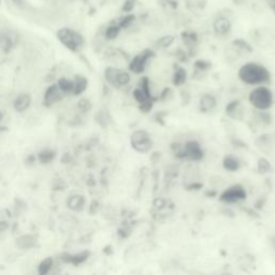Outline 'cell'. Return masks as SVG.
I'll list each match as a JSON object with an SVG mask.
<instances>
[{
  "label": "cell",
  "instance_id": "cell-1",
  "mask_svg": "<svg viewBox=\"0 0 275 275\" xmlns=\"http://www.w3.org/2000/svg\"><path fill=\"white\" fill-rule=\"evenodd\" d=\"M239 78L246 84H261L269 81L270 73L264 67L257 63H246L240 69Z\"/></svg>",
  "mask_w": 275,
  "mask_h": 275
},
{
  "label": "cell",
  "instance_id": "cell-2",
  "mask_svg": "<svg viewBox=\"0 0 275 275\" xmlns=\"http://www.w3.org/2000/svg\"><path fill=\"white\" fill-rule=\"evenodd\" d=\"M57 39L63 47L75 53L81 51L85 43L83 36L68 27H63L57 31Z\"/></svg>",
  "mask_w": 275,
  "mask_h": 275
},
{
  "label": "cell",
  "instance_id": "cell-3",
  "mask_svg": "<svg viewBox=\"0 0 275 275\" xmlns=\"http://www.w3.org/2000/svg\"><path fill=\"white\" fill-rule=\"evenodd\" d=\"M250 101L259 110H267L272 105V93L267 87L259 86L251 93Z\"/></svg>",
  "mask_w": 275,
  "mask_h": 275
},
{
  "label": "cell",
  "instance_id": "cell-4",
  "mask_svg": "<svg viewBox=\"0 0 275 275\" xmlns=\"http://www.w3.org/2000/svg\"><path fill=\"white\" fill-rule=\"evenodd\" d=\"M105 78L110 85L114 87H122L129 83L130 77L126 71L115 68H107L105 71Z\"/></svg>",
  "mask_w": 275,
  "mask_h": 275
},
{
  "label": "cell",
  "instance_id": "cell-5",
  "mask_svg": "<svg viewBox=\"0 0 275 275\" xmlns=\"http://www.w3.org/2000/svg\"><path fill=\"white\" fill-rule=\"evenodd\" d=\"M131 146L136 152L148 153L152 149V140L149 133L144 130H136L131 134Z\"/></svg>",
  "mask_w": 275,
  "mask_h": 275
},
{
  "label": "cell",
  "instance_id": "cell-6",
  "mask_svg": "<svg viewBox=\"0 0 275 275\" xmlns=\"http://www.w3.org/2000/svg\"><path fill=\"white\" fill-rule=\"evenodd\" d=\"M63 95L65 94H63L62 91L59 89L58 85L53 84V85L49 86L47 88V90H45L44 96H43V105L48 108L56 105L62 99Z\"/></svg>",
  "mask_w": 275,
  "mask_h": 275
},
{
  "label": "cell",
  "instance_id": "cell-7",
  "mask_svg": "<svg viewBox=\"0 0 275 275\" xmlns=\"http://www.w3.org/2000/svg\"><path fill=\"white\" fill-rule=\"evenodd\" d=\"M246 198V192L244 190V188L240 185H234L230 188H228L227 190H225L222 196H221V200L224 201V202L227 203H232V202H236V201L239 200H243Z\"/></svg>",
  "mask_w": 275,
  "mask_h": 275
},
{
  "label": "cell",
  "instance_id": "cell-8",
  "mask_svg": "<svg viewBox=\"0 0 275 275\" xmlns=\"http://www.w3.org/2000/svg\"><path fill=\"white\" fill-rule=\"evenodd\" d=\"M153 56V52L150 50H145L141 54L136 55V56L131 60L129 68L134 73H142L144 71L145 65L148 60Z\"/></svg>",
  "mask_w": 275,
  "mask_h": 275
},
{
  "label": "cell",
  "instance_id": "cell-9",
  "mask_svg": "<svg viewBox=\"0 0 275 275\" xmlns=\"http://www.w3.org/2000/svg\"><path fill=\"white\" fill-rule=\"evenodd\" d=\"M183 157L191 160H199L203 157V151L196 141H188L183 149Z\"/></svg>",
  "mask_w": 275,
  "mask_h": 275
},
{
  "label": "cell",
  "instance_id": "cell-10",
  "mask_svg": "<svg viewBox=\"0 0 275 275\" xmlns=\"http://www.w3.org/2000/svg\"><path fill=\"white\" fill-rule=\"evenodd\" d=\"M89 255H90V253L88 251L81 252V253L75 254V255L63 254L61 256V260L65 263H70V264H73V265H80V264L85 262L88 259Z\"/></svg>",
  "mask_w": 275,
  "mask_h": 275
},
{
  "label": "cell",
  "instance_id": "cell-11",
  "mask_svg": "<svg viewBox=\"0 0 275 275\" xmlns=\"http://www.w3.org/2000/svg\"><path fill=\"white\" fill-rule=\"evenodd\" d=\"M31 101H32V99L29 94H22L15 98L13 108L16 112L23 113L26 111V110L29 109V107L31 106Z\"/></svg>",
  "mask_w": 275,
  "mask_h": 275
},
{
  "label": "cell",
  "instance_id": "cell-12",
  "mask_svg": "<svg viewBox=\"0 0 275 275\" xmlns=\"http://www.w3.org/2000/svg\"><path fill=\"white\" fill-rule=\"evenodd\" d=\"M227 114L234 120H241L243 117V108L240 101H232L229 104L226 108Z\"/></svg>",
  "mask_w": 275,
  "mask_h": 275
},
{
  "label": "cell",
  "instance_id": "cell-13",
  "mask_svg": "<svg viewBox=\"0 0 275 275\" xmlns=\"http://www.w3.org/2000/svg\"><path fill=\"white\" fill-rule=\"evenodd\" d=\"M231 28V24L226 17H218L214 22V29L218 35H226Z\"/></svg>",
  "mask_w": 275,
  "mask_h": 275
},
{
  "label": "cell",
  "instance_id": "cell-14",
  "mask_svg": "<svg viewBox=\"0 0 275 275\" xmlns=\"http://www.w3.org/2000/svg\"><path fill=\"white\" fill-rule=\"evenodd\" d=\"M75 87H73V91L72 94L75 96H79L81 94H83L84 91L86 90L87 88V85H88V81L87 79L84 77V76H77L76 79H75Z\"/></svg>",
  "mask_w": 275,
  "mask_h": 275
},
{
  "label": "cell",
  "instance_id": "cell-15",
  "mask_svg": "<svg viewBox=\"0 0 275 275\" xmlns=\"http://www.w3.org/2000/svg\"><path fill=\"white\" fill-rule=\"evenodd\" d=\"M85 205V198L80 195H75L69 198L68 208L72 211H81Z\"/></svg>",
  "mask_w": 275,
  "mask_h": 275
},
{
  "label": "cell",
  "instance_id": "cell-16",
  "mask_svg": "<svg viewBox=\"0 0 275 275\" xmlns=\"http://www.w3.org/2000/svg\"><path fill=\"white\" fill-rule=\"evenodd\" d=\"M215 105H216V101L213 96L204 95L200 100V110L202 112H209L211 111V110H213Z\"/></svg>",
  "mask_w": 275,
  "mask_h": 275
},
{
  "label": "cell",
  "instance_id": "cell-17",
  "mask_svg": "<svg viewBox=\"0 0 275 275\" xmlns=\"http://www.w3.org/2000/svg\"><path fill=\"white\" fill-rule=\"evenodd\" d=\"M55 157H56V152H55L54 150H50V149H45V150L41 151L38 155L39 161L42 164H48V163L52 162L55 159Z\"/></svg>",
  "mask_w": 275,
  "mask_h": 275
},
{
  "label": "cell",
  "instance_id": "cell-18",
  "mask_svg": "<svg viewBox=\"0 0 275 275\" xmlns=\"http://www.w3.org/2000/svg\"><path fill=\"white\" fill-rule=\"evenodd\" d=\"M57 85L63 94H72L73 87H75V82L66 78H61L60 80H58Z\"/></svg>",
  "mask_w": 275,
  "mask_h": 275
},
{
  "label": "cell",
  "instance_id": "cell-19",
  "mask_svg": "<svg viewBox=\"0 0 275 275\" xmlns=\"http://www.w3.org/2000/svg\"><path fill=\"white\" fill-rule=\"evenodd\" d=\"M16 245L20 247L22 250H28L31 249L32 246H35V239L31 235H23L21 237H18V240H16Z\"/></svg>",
  "mask_w": 275,
  "mask_h": 275
},
{
  "label": "cell",
  "instance_id": "cell-20",
  "mask_svg": "<svg viewBox=\"0 0 275 275\" xmlns=\"http://www.w3.org/2000/svg\"><path fill=\"white\" fill-rule=\"evenodd\" d=\"M53 264H54V259L53 257H47L45 259H43L40 264H39V267H38V273L40 275H45V274H48L50 273V271L52 270L53 268Z\"/></svg>",
  "mask_w": 275,
  "mask_h": 275
},
{
  "label": "cell",
  "instance_id": "cell-21",
  "mask_svg": "<svg viewBox=\"0 0 275 275\" xmlns=\"http://www.w3.org/2000/svg\"><path fill=\"white\" fill-rule=\"evenodd\" d=\"M224 167L228 171H236L240 168V163L232 156H227L224 160Z\"/></svg>",
  "mask_w": 275,
  "mask_h": 275
},
{
  "label": "cell",
  "instance_id": "cell-22",
  "mask_svg": "<svg viewBox=\"0 0 275 275\" xmlns=\"http://www.w3.org/2000/svg\"><path fill=\"white\" fill-rule=\"evenodd\" d=\"M186 81V71L183 68H178L176 73L173 76V83L174 85H182Z\"/></svg>",
  "mask_w": 275,
  "mask_h": 275
},
{
  "label": "cell",
  "instance_id": "cell-23",
  "mask_svg": "<svg viewBox=\"0 0 275 275\" xmlns=\"http://www.w3.org/2000/svg\"><path fill=\"white\" fill-rule=\"evenodd\" d=\"M121 29L122 28L118 25H112V26L108 27L107 30H106V38L109 40L115 39L116 37L118 36V33H120Z\"/></svg>",
  "mask_w": 275,
  "mask_h": 275
},
{
  "label": "cell",
  "instance_id": "cell-24",
  "mask_svg": "<svg viewBox=\"0 0 275 275\" xmlns=\"http://www.w3.org/2000/svg\"><path fill=\"white\" fill-rule=\"evenodd\" d=\"M133 97H134V99H135L136 101L139 102L140 105L143 104L144 101H146V100L151 99V96L146 94L145 91H144L142 88H136V89L133 91Z\"/></svg>",
  "mask_w": 275,
  "mask_h": 275
},
{
  "label": "cell",
  "instance_id": "cell-25",
  "mask_svg": "<svg viewBox=\"0 0 275 275\" xmlns=\"http://www.w3.org/2000/svg\"><path fill=\"white\" fill-rule=\"evenodd\" d=\"M173 41H174L173 36H164L157 41L156 45H157V47L160 49H166V48L170 47V45L173 43Z\"/></svg>",
  "mask_w": 275,
  "mask_h": 275
},
{
  "label": "cell",
  "instance_id": "cell-26",
  "mask_svg": "<svg viewBox=\"0 0 275 275\" xmlns=\"http://www.w3.org/2000/svg\"><path fill=\"white\" fill-rule=\"evenodd\" d=\"M134 22V16L133 15H126L124 16L122 20L120 21V24H118V26L121 27V28H128L132 23Z\"/></svg>",
  "mask_w": 275,
  "mask_h": 275
},
{
  "label": "cell",
  "instance_id": "cell-27",
  "mask_svg": "<svg viewBox=\"0 0 275 275\" xmlns=\"http://www.w3.org/2000/svg\"><path fill=\"white\" fill-rule=\"evenodd\" d=\"M271 169V166H270V162L264 159V158H261L258 162V171L260 173H267L269 170Z\"/></svg>",
  "mask_w": 275,
  "mask_h": 275
},
{
  "label": "cell",
  "instance_id": "cell-28",
  "mask_svg": "<svg viewBox=\"0 0 275 275\" xmlns=\"http://www.w3.org/2000/svg\"><path fill=\"white\" fill-rule=\"evenodd\" d=\"M78 107H79V109L81 110V111L87 112L90 110L91 105H90V101L88 99H81L79 101V104H78Z\"/></svg>",
  "mask_w": 275,
  "mask_h": 275
},
{
  "label": "cell",
  "instance_id": "cell-29",
  "mask_svg": "<svg viewBox=\"0 0 275 275\" xmlns=\"http://www.w3.org/2000/svg\"><path fill=\"white\" fill-rule=\"evenodd\" d=\"M152 107H153V101H151V99H149V100H146V101H144L143 104H141L140 109L142 110L144 113H146V112L150 111V110L152 109Z\"/></svg>",
  "mask_w": 275,
  "mask_h": 275
},
{
  "label": "cell",
  "instance_id": "cell-30",
  "mask_svg": "<svg viewBox=\"0 0 275 275\" xmlns=\"http://www.w3.org/2000/svg\"><path fill=\"white\" fill-rule=\"evenodd\" d=\"M234 44L236 45V47H239L240 49H242V50H244V51H249V52L252 51L251 47H249V44H247V43L244 42V41H242V40L234 41Z\"/></svg>",
  "mask_w": 275,
  "mask_h": 275
},
{
  "label": "cell",
  "instance_id": "cell-31",
  "mask_svg": "<svg viewBox=\"0 0 275 275\" xmlns=\"http://www.w3.org/2000/svg\"><path fill=\"white\" fill-rule=\"evenodd\" d=\"M196 68L199 70H207L210 67V63L205 62L204 60H199L196 62Z\"/></svg>",
  "mask_w": 275,
  "mask_h": 275
},
{
  "label": "cell",
  "instance_id": "cell-32",
  "mask_svg": "<svg viewBox=\"0 0 275 275\" xmlns=\"http://www.w3.org/2000/svg\"><path fill=\"white\" fill-rule=\"evenodd\" d=\"M154 205L156 208H162L164 205V201L162 199H156L155 202H154Z\"/></svg>",
  "mask_w": 275,
  "mask_h": 275
},
{
  "label": "cell",
  "instance_id": "cell-33",
  "mask_svg": "<svg viewBox=\"0 0 275 275\" xmlns=\"http://www.w3.org/2000/svg\"><path fill=\"white\" fill-rule=\"evenodd\" d=\"M7 228H8V224L6 222H2L0 223V231H5L7 230Z\"/></svg>",
  "mask_w": 275,
  "mask_h": 275
},
{
  "label": "cell",
  "instance_id": "cell-34",
  "mask_svg": "<svg viewBox=\"0 0 275 275\" xmlns=\"http://www.w3.org/2000/svg\"><path fill=\"white\" fill-rule=\"evenodd\" d=\"M12 2H13L16 6H22L23 3H24V0H12Z\"/></svg>",
  "mask_w": 275,
  "mask_h": 275
},
{
  "label": "cell",
  "instance_id": "cell-35",
  "mask_svg": "<svg viewBox=\"0 0 275 275\" xmlns=\"http://www.w3.org/2000/svg\"><path fill=\"white\" fill-rule=\"evenodd\" d=\"M3 120H4V113H3V111H0V123H2Z\"/></svg>",
  "mask_w": 275,
  "mask_h": 275
}]
</instances>
